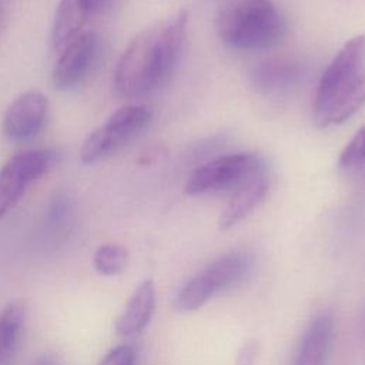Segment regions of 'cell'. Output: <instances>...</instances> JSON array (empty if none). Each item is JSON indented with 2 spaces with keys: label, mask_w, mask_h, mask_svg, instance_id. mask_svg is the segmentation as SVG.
<instances>
[{
  "label": "cell",
  "mask_w": 365,
  "mask_h": 365,
  "mask_svg": "<svg viewBox=\"0 0 365 365\" xmlns=\"http://www.w3.org/2000/svg\"><path fill=\"white\" fill-rule=\"evenodd\" d=\"M187 13L178 11L167 21L138 33L120 56L114 68V88L121 97L133 98L161 87L180 60Z\"/></svg>",
  "instance_id": "obj_1"
},
{
  "label": "cell",
  "mask_w": 365,
  "mask_h": 365,
  "mask_svg": "<svg viewBox=\"0 0 365 365\" xmlns=\"http://www.w3.org/2000/svg\"><path fill=\"white\" fill-rule=\"evenodd\" d=\"M365 106V36L349 38L319 77L314 96L318 127L341 124Z\"/></svg>",
  "instance_id": "obj_2"
},
{
  "label": "cell",
  "mask_w": 365,
  "mask_h": 365,
  "mask_svg": "<svg viewBox=\"0 0 365 365\" xmlns=\"http://www.w3.org/2000/svg\"><path fill=\"white\" fill-rule=\"evenodd\" d=\"M218 37L237 50L272 47L285 34V21L271 0H235L215 20Z\"/></svg>",
  "instance_id": "obj_3"
},
{
  "label": "cell",
  "mask_w": 365,
  "mask_h": 365,
  "mask_svg": "<svg viewBox=\"0 0 365 365\" xmlns=\"http://www.w3.org/2000/svg\"><path fill=\"white\" fill-rule=\"evenodd\" d=\"M252 259L245 252L224 254L191 277L174 297V307L181 312H191L205 305L215 295L231 289L247 279Z\"/></svg>",
  "instance_id": "obj_4"
},
{
  "label": "cell",
  "mask_w": 365,
  "mask_h": 365,
  "mask_svg": "<svg viewBox=\"0 0 365 365\" xmlns=\"http://www.w3.org/2000/svg\"><path fill=\"white\" fill-rule=\"evenodd\" d=\"M147 106H127L117 110L103 125L91 131L83 143L80 157L84 164L97 163L135 138L151 121Z\"/></svg>",
  "instance_id": "obj_5"
},
{
  "label": "cell",
  "mask_w": 365,
  "mask_h": 365,
  "mask_svg": "<svg viewBox=\"0 0 365 365\" xmlns=\"http://www.w3.org/2000/svg\"><path fill=\"white\" fill-rule=\"evenodd\" d=\"M262 168H265V164L254 154L234 153L221 155L194 170L185 184V192L201 195L234 191Z\"/></svg>",
  "instance_id": "obj_6"
},
{
  "label": "cell",
  "mask_w": 365,
  "mask_h": 365,
  "mask_svg": "<svg viewBox=\"0 0 365 365\" xmlns=\"http://www.w3.org/2000/svg\"><path fill=\"white\" fill-rule=\"evenodd\" d=\"M51 161L53 153L48 150H29L7 160L0 168V220L48 170Z\"/></svg>",
  "instance_id": "obj_7"
},
{
  "label": "cell",
  "mask_w": 365,
  "mask_h": 365,
  "mask_svg": "<svg viewBox=\"0 0 365 365\" xmlns=\"http://www.w3.org/2000/svg\"><path fill=\"white\" fill-rule=\"evenodd\" d=\"M100 53V38L94 31H83L61 51L54 70L53 81L60 90L78 86L90 73Z\"/></svg>",
  "instance_id": "obj_8"
},
{
  "label": "cell",
  "mask_w": 365,
  "mask_h": 365,
  "mask_svg": "<svg viewBox=\"0 0 365 365\" xmlns=\"http://www.w3.org/2000/svg\"><path fill=\"white\" fill-rule=\"evenodd\" d=\"M48 110L47 97L36 90L20 94L6 110L3 133L13 141L34 137L43 127Z\"/></svg>",
  "instance_id": "obj_9"
},
{
  "label": "cell",
  "mask_w": 365,
  "mask_h": 365,
  "mask_svg": "<svg viewBox=\"0 0 365 365\" xmlns=\"http://www.w3.org/2000/svg\"><path fill=\"white\" fill-rule=\"evenodd\" d=\"M308 74V66L295 57H272L251 71V84L262 94L277 96L298 87Z\"/></svg>",
  "instance_id": "obj_10"
},
{
  "label": "cell",
  "mask_w": 365,
  "mask_h": 365,
  "mask_svg": "<svg viewBox=\"0 0 365 365\" xmlns=\"http://www.w3.org/2000/svg\"><path fill=\"white\" fill-rule=\"evenodd\" d=\"M268 190L269 181L267 177V170L262 168L232 191L230 201L218 218L220 228L228 230L247 218L264 201Z\"/></svg>",
  "instance_id": "obj_11"
},
{
  "label": "cell",
  "mask_w": 365,
  "mask_h": 365,
  "mask_svg": "<svg viewBox=\"0 0 365 365\" xmlns=\"http://www.w3.org/2000/svg\"><path fill=\"white\" fill-rule=\"evenodd\" d=\"M332 317L325 314L315 317L302 334L292 365H325L335 335Z\"/></svg>",
  "instance_id": "obj_12"
},
{
  "label": "cell",
  "mask_w": 365,
  "mask_h": 365,
  "mask_svg": "<svg viewBox=\"0 0 365 365\" xmlns=\"http://www.w3.org/2000/svg\"><path fill=\"white\" fill-rule=\"evenodd\" d=\"M155 309V287L151 279H144L131 294L124 311L117 318L115 331L120 336L130 338L141 334L150 324Z\"/></svg>",
  "instance_id": "obj_13"
},
{
  "label": "cell",
  "mask_w": 365,
  "mask_h": 365,
  "mask_svg": "<svg viewBox=\"0 0 365 365\" xmlns=\"http://www.w3.org/2000/svg\"><path fill=\"white\" fill-rule=\"evenodd\" d=\"M88 17V13L78 0H60L51 31L54 47L64 48L70 41L80 36Z\"/></svg>",
  "instance_id": "obj_14"
},
{
  "label": "cell",
  "mask_w": 365,
  "mask_h": 365,
  "mask_svg": "<svg viewBox=\"0 0 365 365\" xmlns=\"http://www.w3.org/2000/svg\"><path fill=\"white\" fill-rule=\"evenodd\" d=\"M23 322L24 305L21 301H13L0 311V365L4 364L13 352Z\"/></svg>",
  "instance_id": "obj_15"
},
{
  "label": "cell",
  "mask_w": 365,
  "mask_h": 365,
  "mask_svg": "<svg viewBox=\"0 0 365 365\" xmlns=\"http://www.w3.org/2000/svg\"><path fill=\"white\" fill-rule=\"evenodd\" d=\"M338 167L351 178L365 180V125L354 134L341 151Z\"/></svg>",
  "instance_id": "obj_16"
},
{
  "label": "cell",
  "mask_w": 365,
  "mask_h": 365,
  "mask_svg": "<svg viewBox=\"0 0 365 365\" xmlns=\"http://www.w3.org/2000/svg\"><path fill=\"white\" fill-rule=\"evenodd\" d=\"M128 262V252L118 244H104L97 248L93 264L98 274L106 277L118 275L124 271Z\"/></svg>",
  "instance_id": "obj_17"
},
{
  "label": "cell",
  "mask_w": 365,
  "mask_h": 365,
  "mask_svg": "<svg viewBox=\"0 0 365 365\" xmlns=\"http://www.w3.org/2000/svg\"><path fill=\"white\" fill-rule=\"evenodd\" d=\"M134 362H135L134 349L130 345L123 344L108 351L98 365H134Z\"/></svg>",
  "instance_id": "obj_18"
},
{
  "label": "cell",
  "mask_w": 365,
  "mask_h": 365,
  "mask_svg": "<svg viewBox=\"0 0 365 365\" xmlns=\"http://www.w3.org/2000/svg\"><path fill=\"white\" fill-rule=\"evenodd\" d=\"M257 354H258V342L255 339H248L240 348L237 354L235 365H254Z\"/></svg>",
  "instance_id": "obj_19"
},
{
  "label": "cell",
  "mask_w": 365,
  "mask_h": 365,
  "mask_svg": "<svg viewBox=\"0 0 365 365\" xmlns=\"http://www.w3.org/2000/svg\"><path fill=\"white\" fill-rule=\"evenodd\" d=\"M78 1L84 7V10L88 13V16H93L103 11L110 4L111 0H78Z\"/></svg>",
  "instance_id": "obj_20"
},
{
  "label": "cell",
  "mask_w": 365,
  "mask_h": 365,
  "mask_svg": "<svg viewBox=\"0 0 365 365\" xmlns=\"http://www.w3.org/2000/svg\"><path fill=\"white\" fill-rule=\"evenodd\" d=\"M33 365H58V364L51 354H43L33 362Z\"/></svg>",
  "instance_id": "obj_21"
}]
</instances>
